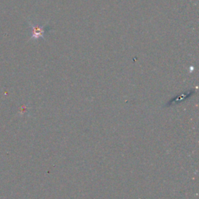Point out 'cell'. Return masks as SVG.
<instances>
[{"label":"cell","mask_w":199,"mask_h":199,"mask_svg":"<svg viewBox=\"0 0 199 199\" xmlns=\"http://www.w3.org/2000/svg\"><path fill=\"white\" fill-rule=\"evenodd\" d=\"M29 24L32 29V35L30 39L37 40L39 39L40 37H43V38H44L45 33L48 31L50 30L49 26H38V25H34V24H31L30 22H29Z\"/></svg>","instance_id":"1"}]
</instances>
